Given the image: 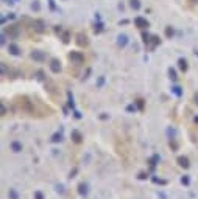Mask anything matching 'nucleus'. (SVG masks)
I'll return each mask as SVG.
<instances>
[{"mask_svg":"<svg viewBox=\"0 0 198 199\" xmlns=\"http://www.w3.org/2000/svg\"><path fill=\"white\" fill-rule=\"evenodd\" d=\"M19 100H20V101H19L20 108L24 109L25 112H30L31 115H35V114H33V112H35V109H33V103L30 101V100L27 98V97H22V98H19Z\"/></svg>","mask_w":198,"mask_h":199,"instance_id":"1","label":"nucleus"},{"mask_svg":"<svg viewBox=\"0 0 198 199\" xmlns=\"http://www.w3.org/2000/svg\"><path fill=\"white\" fill-rule=\"evenodd\" d=\"M69 58H70V61H73V62H77V64H81L83 61H84V56L80 51H72L69 55Z\"/></svg>","mask_w":198,"mask_h":199,"instance_id":"2","label":"nucleus"},{"mask_svg":"<svg viewBox=\"0 0 198 199\" xmlns=\"http://www.w3.org/2000/svg\"><path fill=\"white\" fill-rule=\"evenodd\" d=\"M50 68H52L53 73H59V70H61L59 61H58V59H52V61H50Z\"/></svg>","mask_w":198,"mask_h":199,"instance_id":"3","label":"nucleus"},{"mask_svg":"<svg viewBox=\"0 0 198 199\" xmlns=\"http://www.w3.org/2000/svg\"><path fill=\"white\" fill-rule=\"evenodd\" d=\"M134 24L137 25L139 28H147V26H148L147 19H144V17H136V19H134Z\"/></svg>","mask_w":198,"mask_h":199,"instance_id":"4","label":"nucleus"},{"mask_svg":"<svg viewBox=\"0 0 198 199\" xmlns=\"http://www.w3.org/2000/svg\"><path fill=\"white\" fill-rule=\"evenodd\" d=\"M8 50H10V53L11 55H20V50H19V47L17 45H14V44H10V47H8Z\"/></svg>","mask_w":198,"mask_h":199,"instance_id":"5","label":"nucleus"},{"mask_svg":"<svg viewBox=\"0 0 198 199\" xmlns=\"http://www.w3.org/2000/svg\"><path fill=\"white\" fill-rule=\"evenodd\" d=\"M178 163H180L181 167H184V168H189V159L187 157H178Z\"/></svg>","mask_w":198,"mask_h":199,"instance_id":"6","label":"nucleus"},{"mask_svg":"<svg viewBox=\"0 0 198 199\" xmlns=\"http://www.w3.org/2000/svg\"><path fill=\"white\" fill-rule=\"evenodd\" d=\"M11 149H13L14 152H19V151H22V145L19 143V141H13V143H11Z\"/></svg>","mask_w":198,"mask_h":199,"instance_id":"7","label":"nucleus"},{"mask_svg":"<svg viewBox=\"0 0 198 199\" xmlns=\"http://www.w3.org/2000/svg\"><path fill=\"white\" fill-rule=\"evenodd\" d=\"M31 58H33V59H37V61H42V59H44V53H41V51H33V53H31Z\"/></svg>","mask_w":198,"mask_h":199,"instance_id":"8","label":"nucleus"},{"mask_svg":"<svg viewBox=\"0 0 198 199\" xmlns=\"http://www.w3.org/2000/svg\"><path fill=\"white\" fill-rule=\"evenodd\" d=\"M72 139H73V141L80 143V141H81V134H80L78 131H73V132H72Z\"/></svg>","mask_w":198,"mask_h":199,"instance_id":"9","label":"nucleus"},{"mask_svg":"<svg viewBox=\"0 0 198 199\" xmlns=\"http://www.w3.org/2000/svg\"><path fill=\"white\" fill-rule=\"evenodd\" d=\"M78 44L80 45H86L87 44V37L84 34H78Z\"/></svg>","mask_w":198,"mask_h":199,"instance_id":"10","label":"nucleus"},{"mask_svg":"<svg viewBox=\"0 0 198 199\" xmlns=\"http://www.w3.org/2000/svg\"><path fill=\"white\" fill-rule=\"evenodd\" d=\"M127 42H128V37L125 36V34H120V36H119V45L123 47V45H127Z\"/></svg>","mask_w":198,"mask_h":199,"instance_id":"11","label":"nucleus"},{"mask_svg":"<svg viewBox=\"0 0 198 199\" xmlns=\"http://www.w3.org/2000/svg\"><path fill=\"white\" fill-rule=\"evenodd\" d=\"M78 191H80V194H86V193H87V187L84 185V183H80Z\"/></svg>","mask_w":198,"mask_h":199,"instance_id":"12","label":"nucleus"},{"mask_svg":"<svg viewBox=\"0 0 198 199\" xmlns=\"http://www.w3.org/2000/svg\"><path fill=\"white\" fill-rule=\"evenodd\" d=\"M180 68L181 70H187V62H186V59H180Z\"/></svg>","mask_w":198,"mask_h":199,"instance_id":"13","label":"nucleus"},{"mask_svg":"<svg viewBox=\"0 0 198 199\" xmlns=\"http://www.w3.org/2000/svg\"><path fill=\"white\" fill-rule=\"evenodd\" d=\"M131 6H133V8H134V9H139V0H131Z\"/></svg>","mask_w":198,"mask_h":199,"instance_id":"14","label":"nucleus"},{"mask_svg":"<svg viewBox=\"0 0 198 199\" xmlns=\"http://www.w3.org/2000/svg\"><path fill=\"white\" fill-rule=\"evenodd\" d=\"M10 198H11V199H19L17 193H16L14 190H10Z\"/></svg>","mask_w":198,"mask_h":199,"instance_id":"15","label":"nucleus"},{"mask_svg":"<svg viewBox=\"0 0 198 199\" xmlns=\"http://www.w3.org/2000/svg\"><path fill=\"white\" fill-rule=\"evenodd\" d=\"M169 75H170V78H172V79H176V73H175V70H172V68L169 70Z\"/></svg>","mask_w":198,"mask_h":199,"instance_id":"16","label":"nucleus"},{"mask_svg":"<svg viewBox=\"0 0 198 199\" xmlns=\"http://www.w3.org/2000/svg\"><path fill=\"white\" fill-rule=\"evenodd\" d=\"M52 140H53V141H61V134H55Z\"/></svg>","mask_w":198,"mask_h":199,"instance_id":"17","label":"nucleus"},{"mask_svg":"<svg viewBox=\"0 0 198 199\" xmlns=\"http://www.w3.org/2000/svg\"><path fill=\"white\" fill-rule=\"evenodd\" d=\"M173 92L178 95V97H180V95H181V90H180V87H173Z\"/></svg>","mask_w":198,"mask_h":199,"instance_id":"18","label":"nucleus"},{"mask_svg":"<svg viewBox=\"0 0 198 199\" xmlns=\"http://www.w3.org/2000/svg\"><path fill=\"white\" fill-rule=\"evenodd\" d=\"M181 182H182V183H186V185H187V183H189V177H187V176H184V177L181 179Z\"/></svg>","mask_w":198,"mask_h":199,"instance_id":"19","label":"nucleus"},{"mask_svg":"<svg viewBox=\"0 0 198 199\" xmlns=\"http://www.w3.org/2000/svg\"><path fill=\"white\" fill-rule=\"evenodd\" d=\"M173 34V30L172 28H167V36H172Z\"/></svg>","mask_w":198,"mask_h":199,"instance_id":"20","label":"nucleus"},{"mask_svg":"<svg viewBox=\"0 0 198 199\" xmlns=\"http://www.w3.org/2000/svg\"><path fill=\"white\" fill-rule=\"evenodd\" d=\"M35 196H36V199H44V198H42V194H41L39 191H37V193L35 194Z\"/></svg>","mask_w":198,"mask_h":199,"instance_id":"21","label":"nucleus"},{"mask_svg":"<svg viewBox=\"0 0 198 199\" xmlns=\"http://www.w3.org/2000/svg\"><path fill=\"white\" fill-rule=\"evenodd\" d=\"M193 100H195V103H197V104H198V92H197V93H195V97H193Z\"/></svg>","mask_w":198,"mask_h":199,"instance_id":"22","label":"nucleus"},{"mask_svg":"<svg viewBox=\"0 0 198 199\" xmlns=\"http://www.w3.org/2000/svg\"><path fill=\"white\" fill-rule=\"evenodd\" d=\"M195 121H198V117H197V118H195Z\"/></svg>","mask_w":198,"mask_h":199,"instance_id":"23","label":"nucleus"}]
</instances>
